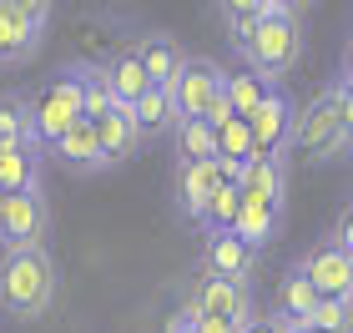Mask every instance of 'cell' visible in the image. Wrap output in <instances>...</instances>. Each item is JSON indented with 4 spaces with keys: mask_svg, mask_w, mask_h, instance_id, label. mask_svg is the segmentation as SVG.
Segmentation results:
<instances>
[{
    "mask_svg": "<svg viewBox=\"0 0 353 333\" xmlns=\"http://www.w3.org/2000/svg\"><path fill=\"white\" fill-rule=\"evenodd\" d=\"M56 258L51 248H0V308L6 319L36 323L56 303Z\"/></svg>",
    "mask_w": 353,
    "mask_h": 333,
    "instance_id": "obj_1",
    "label": "cell"
},
{
    "mask_svg": "<svg viewBox=\"0 0 353 333\" xmlns=\"http://www.w3.org/2000/svg\"><path fill=\"white\" fill-rule=\"evenodd\" d=\"M348 147L343 132V106H339V86H318L308 101L293 111V137H288V157H303L308 167H328L339 162Z\"/></svg>",
    "mask_w": 353,
    "mask_h": 333,
    "instance_id": "obj_2",
    "label": "cell"
},
{
    "mask_svg": "<svg viewBox=\"0 0 353 333\" xmlns=\"http://www.w3.org/2000/svg\"><path fill=\"white\" fill-rule=\"evenodd\" d=\"M237 56L248 71L268 76V81H288L303 61V21L298 15H258V26Z\"/></svg>",
    "mask_w": 353,
    "mask_h": 333,
    "instance_id": "obj_3",
    "label": "cell"
},
{
    "mask_svg": "<svg viewBox=\"0 0 353 333\" xmlns=\"http://www.w3.org/2000/svg\"><path fill=\"white\" fill-rule=\"evenodd\" d=\"M46 237H51L46 187L6 192V202H0V248H46Z\"/></svg>",
    "mask_w": 353,
    "mask_h": 333,
    "instance_id": "obj_4",
    "label": "cell"
},
{
    "mask_svg": "<svg viewBox=\"0 0 353 333\" xmlns=\"http://www.w3.org/2000/svg\"><path fill=\"white\" fill-rule=\"evenodd\" d=\"M30 111H36V132H41V141L51 147V141L66 132L76 117H86V111H81V81H76V71L61 66L51 81H46L36 97H30Z\"/></svg>",
    "mask_w": 353,
    "mask_h": 333,
    "instance_id": "obj_5",
    "label": "cell"
},
{
    "mask_svg": "<svg viewBox=\"0 0 353 333\" xmlns=\"http://www.w3.org/2000/svg\"><path fill=\"white\" fill-rule=\"evenodd\" d=\"M182 308L192 313H217V319H232V323H248L258 303H252V283H237V278H222V273H197V283L187 288Z\"/></svg>",
    "mask_w": 353,
    "mask_h": 333,
    "instance_id": "obj_6",
    "label": "cell"
},
{
    "mask_svg": "<svg viewBox=\"0 0 353 333\" xmlns=\"http://www.w3.org/2000/svg\"><path fill=\"white\" fill-rule=\"evenodd\" d=\"M293 111L298 101L283 91V81L268 91V97L248 111V132H252V152L268 157H288V137H293Z\"/></svg>",
    "mask_w": 353,
    "mask_h": 333,
    "instance_id": "obj_7",
    "label": "cell"
},
{
    "mask_svg": "<svg viewBox=\"0 0 353 333\" xmlns=\"http://www.w3.org/2000/svg\"><path fill=\"white\" fill-rule=\"evenodd\" d=\"M222 71L217 61L207 56H187L182 71L172 76V101H176V117H207L212 111V101L222 97Z\"/></svg>",
    "mask_w": 353,
    "mask_h": 333,
    "instance_id": "obj_8",
    "label": "cell"
},
{
    "mask_svg": "<svg viewBox=\"0 0 353 333\" xmlns=\"http://www.w3.org/2000/svg\"><path fill=\"white\" fill-rule=\"evenodd\" d=\"M293 268L323 298H353V252L343 243H333V237H328V243H318V248H308Z\"/></svg>",
    "mask_w": 353,
    "mask_h": 333,
    "instance_id": "obj_9",
    "label": "cell"
},
{
    "mask_svg": "<svg viewBox=\"0 0 353 333\" xmlns=\"http://www.w3.org/2000/svg\"><path fill=\"white\" fill-rule=\"evenodd\" d=\"M202 273H222V278L252 283V273H258V248L243 243L232 228L207 232V243H202Z\"/></svg>",
    "mask_w": 353,
    "mask_h": 333,
    "instance_id": "obj_10",
    "label": "cell"
},
{
    "mask_svg": "<svg viewBox=\"0 0 353 333\" xmlns=\"http://www.w3.org/2000/svg\"><path fill=\"white\" fill-rule=\"evenodd\" d=\"M46 152H51L61 167H71V172H106V167H111L106 152H101V137H96V121H91V117H76Z\"/></svg>",
    "mask_w": 353,
    "mask_h": 333,
    "instance_id": "obj_11",
    "label": "cell"
},
{
    "mask_svg": "<svg viewBox=\"0 0 353 333\" xmlns=\"http://www.w3.org/2000/svg\"><path fill=\"white\" fill-rule=\"evenodd\" d=\"M237 192L243 197H258L268 208H288V157H268V152H252L243 162V177H237Z\"/></svg>",
    "mask_w": 353,
    "mask_h": 333,
    "instance_id": "obj_12",
    "label": "cell"
},
{
    "mask_svg": "<svg viewBox=\"0 0 353 333\" xmlns=\"http://www.w3.org/2000/svg\"><path fill=\"white\" fill-rule=\"evenodd\" d=\"M222 172H217V157L207 162H176V208H182L187 222L202 228V212H207V197L217 192Z\"/></svg>",
    "mask_w": 353,
    "mask_h": 333,
    "instance_id": "obj_13",
    "label": "cell"
},
{
    "mask_svg": "<svg viewBox=\"0 0 353 333\" xmlns=\"http://www.w3.org/2000/svg\"><path fill=\"white\" fill-rule=\"evenodd\" d=\"M96 137H101V152H106V162L111 167H121V162H132V157L141 152V132H137V117H132V106H111L96 117Z\"/></svg>",
    "mask_w": 353,
    "mask_h": 333,
    "instance_id": "obj_14",
    "label": "cell"
},
{
    "mask_svg": "<svg viewBox=\"0 0 353 333\" xmlns=\"http://www.w3.org/2000/svg\"><path fill=\"white\" fill-rule=\"evenodd\" d=\"M41 41H46V26L26 21L21 10H10L0 0V66H26L41 51Z\"/></svg>",
    "mask_w": 353,
    "mask_h": 333,
    "instance_id": "obj_15",
    "label": "cell"
},
{
    "mask_svg": "<svg viewBox=\"0 0 353 333\" xmlns=\"http://www.w3.org/2000/svg\"><path fill=\"white\" fill-rule=\"evenodd\" d=\"M132 51L141 61V71L152 76V86H172V76L182 71V61H187V51L176 46V36H167V30H152V36L132 41Z\"/></svg>",
    "mask_w": 353,
    "mask_h": 333,
    "instance_id": "obj_16",
    "label": "cell"
},
{
    "mask_svg": "<svg viewBox=\"0 0 353 333\" xmlns=\"http://www.w3.org/2000/svg\"><path fill=\"white\" fill-rule=\"evenodd\" d=\"M0 147H36V152H46L26 91H6V97H0Z\"/></svg>",
    "mask_w": 353,
    "mask_h": 333,
    "instance_id": "obj_17",
    "label": "cell"
},
{
    "mask_svg": "<svg viewBox=\"0 0 353 333\" xmlns=\"http://www.w3.org/2000/svg\"><path fill=\"white\" fill-rule=\"evenodd\" d=\"M132 117H137L141 141H162V137H172V126H176L172 86H147V91H141V97L132 101Z\"/></svg>",
    "mask_w": 353,
    "mask_h": 333,
    "instance_id": "obj_18",
    "label": "cell"
},
{
    "mask_svg": "<svg viewBox=\"0 0 353 333\" xmlns=\"http://www.w3.org/2000/svg\"><path fill=\"white\" fill-rule=\"evenodd\" d=\"M318 298H323V293H318L298 268H288V278H278V288H272V313L288 319V323H308V313L318 308Z\"/></svg>",
    "mask_w": 353,
    "mask_h": 333,
    "instance_id": "obj_19",
    "label": "cell"
},
{
    "mask_svg": "<svg viewBox=\"0 0 353 333\" xmlns=\"http://www.w3.org/2000/svg\"><path fill=\"white\" fill-rule=\"evenodd\" d=\"M101 71H106V86H111V97H117L121 106H132L141 91L152 86V76L141 71V61H137V51L132 46H121L111 61H101Z\"/></svg>",
    "mask_w": 353,
    "mask_h": 333,
    "instance_id": "obj_20",
    "label": "cell"
},
{
    "mask_svg": "<svg viewBox=\"0 0 353 333\" xmlns=\"http://www.w3.org/2000/svg\"><path fill=\"white\" fill-rule=\"evenodd\" d=\"M232 232L243 237V243H252V248H268L272 237L283 232V212L278 208H268V202H258V197H243V208H237V222H232Z\"/></svg>",
    "mask_w": 353,
    "mask_h": 333,
    "instance_id": "obj_21",
    "label": "cell"
},
{
    "mask_svg": "<svg viewBox=\"0 0 353 333\" xmlns=\"http://www.w3.org/2000/svg\"><path fill=\"white\" fill-rule=\"evenodd\" d=\"M172 141H176V162H207V157H217V132L207 117H176Z\"/></svg>",
    "mask_w": 353,
    "mask_h": 333,
    "instance_id": "obj_22",
    "label": "cell"
},
{
    "mask_svg": "<svg viewBox=\"0 0 353 333\" xmlns=\"http://www.w3.org/2000/svg\"><path fill=\"white\" fill-rule=\"evenodd\" d=\"M41 162H46V152H36V147H0V187L6 192L41 187Z\"/></svg>",
    "mask_w": 353,
    "mask_h": 333,
    "instance_id": "obj_23",
    "label": "cell"
},
{
    "mask_svg": "<svg viewBox=\"0 0 353 333\" xmlns=\"http://www.w3.org/2000/svg\"><path fill=\"white\" fill-rule=\"evenodd\" d=\"M278 86V81H268V76H258V71H228L222 76V97H228V106H232V117H248L252 106H258L268 91Z\"/></svg>",
    "mask_w": 353,
    "mask_h": 333,
    "instance_id": "obj_24",
    "label": "cell"
},
{
    "mask_svg": "<svg viewBox=\"0 0 353 333\" xmlns=\"http://www.w3.org/2000/svg\"><path fill=\"white\" fill-rule=\"evenodd\" d=\"M71 71H76V81H81V111L96 121L101 111L117 106V97H111V86H106V71H101V61H71Z\"/></svg>",
    "mask_w": 353,
    "mask_h": 333,
    "instance_id": "obj_25",
    "label": "cell"
},
{
    "mask_svg": "<svg viewBox=\"0 0 353 333\" xmlns=\"http://www.w3.org/2000/svg\"><path fill=\"white\" fill-rule=\"evenodd\" d=\"M237 208H243V192L237 182H217V192L207 197V212H202V232H222L237 222Z\"/></svg>",
    "mask_w": 353,
    "mask_h": 333,
    "instance_id": "obj_26",
    "label": "cell"
},
{
    "mask_svg": "<svg viewBox=\"0 0 353 333\" xmlns=\"http://www.w3.org/2000/svg\"><path fill=\"white\" fill-rule=\"evenodd\" d=\"M212 132H217V157H232V162H248V157H252L248 117H222Z\"/></svg>",
    "mask_w": 353,
    "mask_h": 333,
    "instance_id": "obj_27",
    "label": "cell"
},
{
    "mask_svg": "<svg viewBox=\"0 0 353 333\" xmlns=\"http://www.w3.org/2000/svg\"><path fill=\"white\" fill-rule=\"evenodd\" d=\"M308 323L318 333H353V298H318Z\"/></svg>",
    "mask_w": 353,
    "mask_h": 333,
    "instance_id": "obj_28",
    "label": "cell"
},
{
    "mask_svg": "<svg viewBox=\"0 0 353 333\" xmlns=\"http://www.w3.org/2000/svg\"><path fill=\"white\" fill-rule=\"evenodd\" d=\"M222 21H237V15H288L283 0H217Z\"/></svg>",
    "mask_w": 353,
    "mask_h": 333,
    "instance_id": "obj_29",
    "label": "cell"
},
{
    "mask_svg": "<svg viewBox=\"0 0 353 333\" xmlns=\"http://www.w3.org/2000/svg\"><path fill=\"white\" fill-rule=\"evenodd\" d=\"M10 10H21L26 21H36V26H51V15H56V0H6Z\"/></svg>",
    "mask_w": 353,
    "mask_h": 333,
    "instance_id": "obj_30",
    "label": "cell"
},
{
    "mask_svg": "<svg viewBox=\"0 0 353 333\" xmlns=\"http://www.w3.org/2000/svg\"><path fill=\"white\" fill-rule=\"evenodd\" d=\"M192 313V308H187ZM243 323H232V319H217V313H192V333H237Z\"/></svg>",
    "mask_w": 353,
    "mask_h": 333,
    "instance_id": "obj_31",
    "label": "cell"
},
{
    "mask_svg": "<svg viewBox=\"0 0 353 333\" xmlns=\"http://www.w3.org/2000/svg\"><path fill=\"white\" fill-rule=\"evenodd\" d=\"M237 333H288V319H278V313H252V319L243 323V328H237Z\"/></svg>",
    "mask_w": 353,
    "mask_h": 333,
    "instance_id": "obj_32",
    "label": "cell"
},
{
    "mask_svg": "<svg viewBox=\"0 0 353 333\" xmlns=\"http://www.w3.org/2000/svg\"><path fill=\"white\" fill-rule=\"evenodd\" d=\"M339 106H343V132H348V147H353V76H343L339 71Z\"/></svg>",
    "mask_w": 353,
    "mask_h": 333,
    "instance_id": "obj_33",
    "label": "cell"
},
{
    "mask_svg": "<svg viewBox=\"0 0 353 333\" xmlns=\"http://www.w3.org/2000/svg\"><path fill=\"white\" fill-rule=\"evenodd\" d=\"M333 243H343V248L353 252V202H348L343 217H339V232H333Z\"/></svg>",
    "mask_w": 353,
    "mask_h": 333,
    "instance_id": "obj_34",
    "label": "cell"
},
{
    "mask_svg": "<svg viewBox=\"0 0 353 333\" xmlns=\"http://www.w3.org/2000/svg\"><path fill=\"white\" fill-rule=\"evenodd\" d=\"M167 333H192V313H187V308L172 313V319H167Z\"/></svg>",
    "mask_w": 353,
    "mask_h": 333,
    "instance_id": "obj_35",
    "label": "cell"
},
{
    "mask_svg": "<svg viewBox=\"0 0 353 333\" xmlns=\"http://www.w3.org/2000/svg\"><path fill=\"white\" fill-rule=\"evenodd\" d=\"M283 10H288V15H298V21H303V15L313 10V0H283Z\"/></svg>",
    "mask_w": 353,
    "mask_h": 333,
    "instance_id": "obj_36",
    "label": "cell"
},
{
    "mask_svg": "<svg viewBox=\"0 0 353 333\" xmlns=\"http://www.w3.org/2000/svg\"><path fill=\"white\" fill-rule=\"evenodd\" d=\"M339 71H343V76H353V36L343 41V61H339Z\"/></svg>",
    "mask_w": 353,
    "mask_h": 333,
    "instance_id": "obj_37",
    "label": "cell"
},
{
    "mask_svg": "<svg viewBox=\"0 0 353 333\" xmlns=\"http://www.w3.org/2000/svg\"><path fill=\"white\" fill-rule=\"evenodd\" d=\"M288 333H318L313 323H288Z\"/></svg>",
    "mask_w": 353,
    "mask_h": 333,
    "instance_id": "obj_38",
    "label": "cell"
},
{
    "mask_svg": "<svg viewBox=\"0 0 353 333\" xmlns=\"http://www.w3.org/2000/svg\"><path fill=\"white\" fill-rule=\"evenodd\" d=\"M0 202H6V187H0Z\"/></svg>",
    "mask_w": 353,
    "mask_h": 333,
    "instance_id": "obj_39",
    "label": "cell"
}]
</instances>
